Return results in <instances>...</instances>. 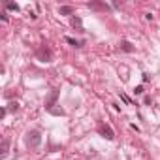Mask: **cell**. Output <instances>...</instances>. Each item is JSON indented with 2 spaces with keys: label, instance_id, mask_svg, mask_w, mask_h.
<instances>
[{
  "label": "cell",
  "instance_id": "obj_13",
  "mask_svg": "<svg viewBox=\"0 0 160 160\" xmlns=\"http://www.w3.org/2000/svg\"><path fill=\"white\" fill-rule=\"evenodd\" d=\"M72 25L73 27H81V19H79V17H72Z\"/></svg>",
  "mask_w": 160,
  "mask_h": 160
},
{
  "label": "cell",
  "instance_id": "obj_3",
  "mask_svg": "<svg viewBox=\"0 0 160 160\" xmlns=\"http://www.w3.org/2000/svg\"><path fill=\"white\" fill-rule=\"evenodd\" d=\"M57 98H58V91H57V89H53V91L49 92L47 100H45V108H47V109L55 108V102H57Z\"/></svg>",
  "mask_w": 160,
  "mask_h": 160
},
{
  "label": "cell",
  "instance_id": "obj_7",
  "mask_svg": "<svg viewBox=\"0 0 160 160\" xmlns=\"http://www.w3.org/2000/svg\"><path fill=\"white\" fill-rule=\"evenodd\" d=\"M47 111H49L51 115H60V117L64 115V109H62V108H51V109H47Z\"/></svg>",
  "mask_w": 160,
  "mask_h": 160
},
{
  "label": "cell",
  "instance_id": "obj_15",
  "mask_svg": "<svg viewBox=\"0 0 160 160\" xmlns=\"http://www.w3.org/2000/svg\"><path fill=\"white\" fill-rule=\"evenodd\" d=\"M6 113H8V108H2V111H0V117L4 119V117H6Z\"/></svg>",
  "mask_w": 160,
  "mask_h": 160
},
{
  "label": "cell",
  "instance_id": "obj_2",
  "mask_svg": "<svg viewBox=\"0 0 160 160\" xmlns=\"http://www.w3.org/2000/svg\"><path fill=\"white\" fill-rule=\"evenodd\" d=\"M36 55H38V58H40L42 62H51V57H53V55H51V49H49V47H45V45H43V47H40Z\"/></svg>",
  "mask_w": 160,
  "mask_h": 160
},
{
  "label": "cell",
  "instance_id": "obj_5",
  "mask_svg": "<svg viewBox=\"0 0 160 160\" xmlns=\"http://www.w3.org/2000/svg\"><path fill=\"white\" fill-rule=\"evenodd\" d=\"M8 139H2V147H0V158H6V154H8Z\"/></svg>",
  "mask_w": 160,
  "mask_h": 160
},
{
  "label": "cell",
  "instance_id": "obj_8",
  "mask_svg": "<svg viewBox=\"0 0 160 160\" xmlns=\"http://www.w3.org/2000/svg\"><path fill=\"white\" fill-rule=\"evenodd\" d=\"M89 8H94V10H108V6L98 4V2H89Z\"/></svg>",
  "mask_w": 160,
  "mask_h": 160
},
{
  "label": "cell",
  "instance_id": "obj_14",
  "mask_svg": "<svg viewBox=\"0 0 160 160\" xmlns=\"http://www.w3.org/2000/svg\"><path fill=\"white\" fill-rule=\"evenodd\" d=\"M134 92H136V94H141V92H143V87H141V85H138V87L134 89Z\"/></svg>",
  "mask_w": 160,
  "mask_h": 160
},
{
  "label": "cell",
  "instance_id": "obj_11",
  "mask_svg": "<svg viewBox=\"0 0 160 160\" xmlns=\"http://www.w3.org/2000/svg\"><path fill=\"white\" fill-rule=\"evenodd\" d=\"M66 42L72 43L73 47H81V42H77V40H73V38H66Z\"/></svg>",
  "mask_w": 160,
  "mask_h": 160
},
{
  "label": "cell",
  "instance_id": "obj_12",
  "mask_svg": "<svg viewBox=\"0 0 160 160\" xmlns=\"http://www.w3.org/2000/svg\"><path fill=\"white\" fill-rule=\"evenodd\" d=\"M8 109H10V111H17V109H19V104H17V102H10V104H8Z\"/></svg>",
  "mask_w": 160,
  "mask_h": 160
},
{
  "label": "cell",
  "instance_id": "obj_6",
  "mask_svg": "<svg viewBox=\"0 0 160 160\" xmlns=\"http://www.w3.org/2000/svg\"><path fill=\"white\" fill-rule=\"evenodd\" d=\"M121 49H122V51H128V53H132V51H134L132 43H130V42H126V40H124V42H121Z\"/></svg>",
  "mask_w": 160,
  "mask_h": 160
},
{
  "label": "cell",
  "instance_id": "obj_10",
  "mask_svg": "<svg viewBox=\"0 0 160 160\" xmlns=\"http://www.w3.org/2000/svg\"><path fill=\"white\" fill-rule=\"evenodd\" d=\"M6 8H8V10H12V12H19V6H17L15 2H8V4H6Z\"/></svg>",
  "mask_w": 160,
  "mask_h": 160
},
{
  "label": "cell",
  "instance_id": "obj_9",
  "mask_svg": "<svg viewBox=\"0 0 160 160\" xmlns=\"http://www.w3.org/2000/svg\"><path fill=\"white\" fill-rule=\"evenodd\" d=\"M62 15H70V13H73V10L70 8V6H60V10H58Z\"/></svg>",
  "mask_w": 160,
  "mask_h": 160
},
{
  "label": "cell",
  "instance_id": "obj_1",
  "mask_svg": "<svg viewBox=\"0 0 160 160\" xmlns=\"http://www.w3.org/2000/svg\"><path fill=\"white\" fill-rule=\"evenodd\" d=\"M27 145L28 147H38L40 143H42V134L38 132V130H30L28 134H27Z\"/></svg>",
  "mask_w": 160,
  "mask_h": 160
},
{
  "label": "cell",
  "instance_id": "obj_4",
  "mask_svg": "<svg viewBox=\"0 0 160 160\" xmlns=\"http://www.w3.org/2000/svg\"><path fill=\"white\" fill-rule=\"evenodd\" d=\"M98 130H100V134H102L106 139H113V138H115V134H113L111 126H108V124H100V126H98Z\"/></svg>",
  "mask_w": 160,
  "mask_h": 160
}]
</instances>
